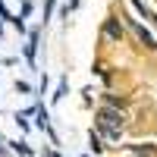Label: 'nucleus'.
I'll list each match as a JSON object with an SVG mask.
<instances>
[{
	"label": "nucleus",
	"instance_id": "8",
	"mask_svg": "<svg viewBox=\"0 0 157 157\" xmlns=\"http://www.w3.org/2000/svg\"><path fill=\"white\" fill-rule=\"evenodd\" d=\"M32 13H35V3H32V0H22V6H19L16 16H19V19H29Z\"/></svg>",
	"mask_w": 157,
	"mask_h": 157
},
{
	"label": "nucleus",
	"instance_id": "4",
	"mask_svg": "<svg viewBox=\"0 0 157 157\" xmlns=\"http://www.w3.org/2000/svg\"><path fill=\"white\" fill-rule=\"evenodd\" d=\"M41 35H44V29H41V25L29 29V35H25L22 57H25V63H29V69H38V47H41Z\"/></svg>",
	"mask_w": 157,
	"mask_h": 157
},
{
	"label": "nucleus",
	"instance_id": "6",
	"mask_svg": "<svg viewBox=\"0 0 157 157\" xmlns=\"http://www.w3.org/2000/svg\"><path fill=\"white\" fill-rule=\"evenodd\" d=\"M3 145H10V154H22V157H32V154H35V151L29 148V141H19V138L3 141Z\"/></svg>",
	"mask_w": 157,
	"mask_h": 157
},
{
	"label": "nucleus",
	"instance_id": "13",
	"mask_svg": "<svg viewBox=\"0 0 157 157\" xmlns=\"http://www.w3.org/2000/svg\"><path fill=\"white\" fill-rule=\"evenodd\" d=\"M13 120H16V126L22 129V132H25V129H29V120H25V116H22L19 110H16V116H13Z\"/></svg>",
	"mask_w": 157,
	"mask_h": 157
},
{
	"label": "nucleus",
	"instance_id": "3",
	"mask_svg": "<svg viewBox=\"0 0 157 157\" xmlns=\"http://www.w3.org/2000/svg\"><path fill=\"white\" fill-rule=\"evenodd\" d=\"M101 41L104 44H123L126 41V25H123V19L116 16V13H110V16L101 22Z\"/></svg>",
	"mask_w": 157,
	"mask_h": 157
},
{
	"label": "nucleus",
	"instance_id": "12",
	"mask_svg": "<svg viewBox=\"0 0 157 157\" xmlns=\"http://www.w3.org/2000/svg\"><path fill=\"white\" fill-rule=\"evenodd\" d=\"M63 94H66V78H60V85H57V91H54V101H60Z\"/></svg>",
	"mask_w": 157,
	"mask_h": 157
},
{
	"label": "nucleus",
	"instance_id": "9",
	"mask_svg": "<svg viewBox=\"0 0 157 157\" xmlns=\"http://www.w3.org/2000/svg\"><path fill=\"white\" fill-rule=\"evenodd\" d=\"M13 88H16V94H32V85L25 82V78H16V82H13Z\"/></svg>",
	"mask_w": 157,
	"mask_h": 157
},
{
	"label": "nucleus",
	"instance_id": "14",
	"mask_svg": "<svg viewBox=\"0 0 157 157\" xmlns=\"http://www.w3.org/2000/svg\"><path fill=\"white\" fill-rule=\"evenodd\" d=\"M10 16H13V13H10V10H6V0H0V19H3V22H6V19H10Z\"/></svg>",
	"mask_w": 157,
	"mask_h": 157
},
{
	"label": "nucleus",
	"instance_id": "5",
	"mask_svg": "<svg viewBox=\"0 0 157 157\" xmlns=\"http://www.w3.org/2000/svg\"><path fill=\"white\" fill-rule=\"evenodd\" d=\"M101 101L107 104V107H116V110H126V104H129V98H126V94H113V91H104Z\"/></svg>",
	"mask_w": 157,
	"mask_h": 157
},
{
	"label": "nucleus",
	"instance_id": "11",
	"mask_svg": "<svg viewBox=\"0 0 157 157\" xmlns=\"http://www.w3.org/2000/svg\"><path fill=\"white\" fill-rule=\"evenodd\" d=\"M19 63V54H13V57H0V66H16Z\"/></svg>",
	"mask_w": 157,
	"mask_h": 157
},
{
	"label": "nucleus",
	"instance_id": "1",
	"mask_svg": "<svg viewBox=\"0 0 157 157\" xmlns=\"http://www.w3.org/2000/svg\"><path fill=\"white\" fill-rule=\"evenodd\" d=\"M94 129H98L104 138L120 141V138H123V132H126V113H123V110H116V107H107V104H101L98 113H94Z\"/></svg>",
	"mask_w": 157,
	"mask_h": 157
},
{
	"label": "nucleus",
	"instance_id": "7",
	"mask_svg": "<svg viewBox=\"0 0 157 157\" xmlns=\"http://www.w3.org/2000/svg\"><path fill=\"white\" fill-rule=\"evenodd\" d=\"M6 22H10V29L16 32V35H29V25H25V19H19V16H10Z\"/></svg>",
	"mask_w": 157,
	"mask_h": 157
},
{
	"label": "nucleus",
	"instance_id": "2",
	"mask_svg": "<svg viewBox=\"0 0 157 157\" xmlns=\"http://www.w3.org/2000/svg\"><path fill=\"white\" fill-rule=\"evenodd\" d=\"M120 19H123V25H126V35H132L135 41H138V44H135L138 50H145V54H157V38H154L138 19H132L129 13H120Z\"/></svg>",
	"mask_w": 157,
	"mask_h": 157
},
{
	"label": "nucleus",
	"instance_id": "10",
	"mask_svg": "<svg viewBox=\"0 0 157 157\" xmlns=\"http://www.w3.org/2000/svg\"><path fill=\"white\" fill-rule=\"evenodd\" d=\"M54 6H57V0H47V3H44V16H41V29H44V25L50 22V13H54Z\"/></svg>",
	"mask_w": 157,
	"mask_h": 157
}]
</instances>
